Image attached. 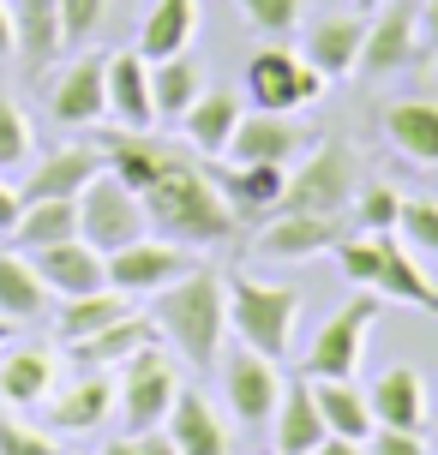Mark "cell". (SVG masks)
Listing matches in <instances>:
<instances>
[{
	"label": "cell",
	"mask_w": 438,
	"mask_h": 455,
	"mask_svg": "<svg viewBox=\"0 0 438 455\" xmlns=\"http://www.w3.org/2000/svg\"><path fill=\"white\" fill-rule=\"evenodd\" d=\"M61 378V354L48 341H6L0 347V402L6 408H43Z\"/></svg>",
	"instance_id": "4fadbf2b"
},
{
	"label": "cell",
	"mask_w": 438,
	"mask_h": 455,
	"mask_svg": "<svg viewBox=\"0 0 438 455\" xmlns=\"http://www.w3.org/2000/svg\"><path fill=\"white\" fill-rule=\"evenodd\" d=\"M174 395H181V371H174V360L150 341V347H139L133 360L120 365L115 413H120L126 432H157L162 419H168V408H174Z\"/></svg>",
	"instance_id": "5b68a950"
},
{
	"label": "cell",
	"mask_w": 438,
	"mask_h": 455,
	"mask_svg": "<svg viewBox=\"0 0 438 455\" xmlns=\"http://www.w3.org/2000/svg\"><path fill=\"white\" fill-rule=\"evenodd\" d=\"M19 210H24L19 186H6V180H0V234H12V228H19Z\"/></svg>",
	"instance_id": "f6af8a7d"
},
{
	"label": "cell",
	"mask_w": 438,
	"mask_h": 455,
	"mask_svg": "<svg viewBox=\"0 0 438 455\" xmlns=\"http://www.w3.org/2000/svg\"><path fill=\"white\" fill-rule=\"evenodd\" d=\"M324 437H330V426H324V413H319L312 378L306 384H282V402L271 413V443H277V455H312Z\"/></svg>",
	"instance_id": "7402d4cb"
},
{
	"label": "cell",
	"mask_w": 438,
	"mask_h": 455,
	"mask_svg": "<svg viewBox=\"0 0 438 455\" xmlns=\"http://www.w3.org/2000/svg\"><path fill=\"white\" fill-rule=\"evenodd\" d=\"M385 138L396 156H409L415 168H438V102L433 96H409L385 108Z\"/></svg>",
	"instance_id": "484cf974"
},
{
	"label": "cell",
	"mask_w": 438,
	"mask_h": 455,
	"mask_svg": "<svg viewBox=\"0 0 438 455\" xmlns=\"http://www.w3.org/2000/svg\"><path fill=\"white\" fill-rule=\"evenodd\" d=\"M48 114L61 126H96L109 114V54H85L61 72V84L48 91Z\"/></svg>",
	"instance_id": "2e32d148"
},
{
	"label": "cell",
	"mask_w": 438,
	"mask_h": 455,
	"mask_svg": "<svg viewBox=\"0 0 438 455\" xmlns=\"http://www.w3.org/2000/svg\"><path fill=\"white\" fill-rule=\"evenodd\" d=\"M372 419L378 426H402V432H420L426 426V378L415 365H385L367 389Z\"/></svg>",
	"instance_id": "d4e9b609"
},
{
	"label": "cell",
	"mask_w": 438,
	"mask_h": 455,
	"mask_svg": "<svg viewBox=\"0 0 438 455\" xmlns=\"http://www.w3.org/2000/svg\"><path fill=\"white\" fill-rule=\"evenodd\" d=\"M109 114L133 132H150L157 126V96H150V60L139 48L126 54H109Z\"/></svg>",
	"instance_id": "44dd1931"
},
{
	"label": "cell",
	"mask_w": 438,
	"mask_h": 455,
	"mask_svg": "<svg viewBox=\"0 0 438 455\" xmlns=\"http://www.w3.org/2000/svg\"><path fill=\"white\" fill-rule=\"evenodd\" d=\"M223 395L240 426H271V413L282 402V378H277V360H264L253 347H240L234 360H223Z\"/></svg>",
	"instance_id": "7c38bea8"
},
{
	"label": "cell",
	"mask_w": 438,
	"mask_h": 455,
	"mask_svg": "<svg viewBox=\"0 0 438 455\" xmlns=\"http://www.w3.org/2000/svg\"><path fill=\"white\" fill-rule=\"evenodd\" d=\"M30 264H36V275H43V288L54 299H72V294H91V288H109V275H102V251L91 246V240H54V246H36L24 251Z\"/></svg>",
	"instance_id": "9a60e30c"
},
{
	"label": "cell",
	"mask_w": 438,
	"mask_h": 455,
	"mask_svg": "<svg viewBox=\"0 0 438 455\" xmlns=\"http://www.w3.org/2000/svg\"><path fill=\"white\" fill-rule=\"evenodd\" d=\"M396 228L409 234V246H415V251L438 258V198H402V216H396Z\"/></svg>",
	"instance_id": "74e56055"
},
{
	"label": "cell",
	"mask_w": 438,
	"mask_h": 455,
	"mask_svg": "<svg viewBox=\"0 0 438 455\" xmlns=\"http://www.w3.org/2000/svg\"><path fill=\"white\" fill-rule=\"evenodd\" d=\"M162 432H168V443L181 455H229V426H223V413L210 408L199 389H181V395H174Z\"/></svg>",
	"instance_id": "cb8c5ba5"
},
{
	"label": "cell",
	"mask_w": 438,
	"mask_h": 455,
	"mask_svg": "<svg viewBox=\"0 0 438 455\" xmlns=\"http://www.w3.org/2000/svg\"><path fill=\"white\" fill-rule=\"evenodd\" d=\"M295 318H300V288L229 275V330L240 336V347H253L264 360H282L288 341H295Z\"/></svg>",
	"instance_id": "3957f363"
},
{
	"label": "cell",
	"mask_w": 438,
	"mask_h": 455,
	"mask_svg": "<svg viewBox=\"0 0 438 455\" xmlns=\"http://www.w3.org/2000/svg\"><path fill=\"white\" fill-rule=\"evenodd\" d=\"M396 216H402L396 186H367V192H361V222H367V234H391Z\"/></svg>",
	"instance_id": "b9f144b4"
},
{
	"label": "cell",
	"mask_w": 438,
	"mask_h": 455,
	"mask_svg": "<svg viewBox=\"0 0 438 455\" xmlns=\"http://www.w3.org/2000/svg\"><path fill=\"white\" fill-rule=\"evenodd\" d=\"M102 168H109V162H102V150H91V144H67V150L30 156L24 162V180H19V198L24 204H36V198H78Z\"/></svg>",
	"instance_id": "8fae6325"
},
{
	"label": "cell",
	"mask_w": 438,
	"mask_h": 455,
	"mask_svg": "<svg viewBox=\"0 0 438 455\" xmlns=\"http://www.w3.org/2000/svg\"><path fill=\"white\" fill-rule=\"evenodd\" d=\"M102 162H109L115 180H126L139 192L150 234L174 240V246H223V240H234L240 216L216 192V180H210V168L199 162L192 144L181 150V144H168L157 132L120 126V132L102 138Z\"/></svg>",
	"instance_id": "6da1fadb"
},
{
	"label": "cell",
	"mask_w": 438,
	"mask_h": 455,
	"mask_svg": "<svg viewBox=\"0 0 438 455\" xmlns=\"http://www.w3.org/2000/svg\"><path fill=\"white\" fill-rule=\"evenodd\" d=\"M324 78L312 60H300L288 48H258L253 60H247V96H253V108L264 114H295L306 102H319L324 96Z\"/></svg>",
	"instance_id": "ba28073f"
},
{
	"label": "cell",
	"mask_w": 438,
	"mask_h": 455,
	"mask_svg": "<svg viewBox=\"0 0 438 455\" xmlns=\"http://www.w3.org/2000/svg\"><path fill=\"white\" fill-rule=\"evenodd\" d=\"M192 264H199L192 246H174V240H162V234H139L133 246H120V251L102 258V275H109V288H120V294H157L174 275H186Z\"/></svg>",
	"instance_id": "9c48e42d"
},
{
	"label": "cell",
	"mask_w": 438,
	"mask_h": 455,
	"mask_svg": "<svg viewBox=\"0 0 438 455\" xmlns=\"http://www.w3.org/2000/svg\"><path fill=\"white\" fill-rule=\"evenodd\" d=\"M361 6H372V0H361Z\"/></svg>",
	"instance_id": "f907efd6"
},
{
	"label": "cell",
	"mask_w": 438,
	"mask_h": 455,
	"mask_svg": "<svg viewBox=\"0 0 438 455\" xmlns=\"http://www.w3.org/2000/svg\"><path fill=\"white\" fill-rule=\"evenodd\" d=\"M48 299H54V294L43 288L36 264H30L19 246H0V318L30 323V318H43V312H48Z\"/></svg>",
	"instance_id": "1f68e13d"
},
{
	"label": "cell",
	"mask_w": 438,
	"mask_h": 455,
	"mask_svg": "<svg viewBox=\"0 0 438 455\" xmlns=\"http://www.w3.org/2000/svg\"><path fill=\"white\" fill-rule=\"evenodd\" d=\"M6 54H12V6L0 0V60H6Z\"/></svg>",
	"instance_id": "c3c4849f"
},
{
	"label": "cell",
	"mask_w": 438,
	"mask_h": 455,
	"mask_svg": "<svg viewBox=\"0 0 438 455\" xmlns=\"http://www.w3.org/2000/svg\"><path fill=\"white\" fill-rule=\"evenodd\" d=\"M361 186V156L348 150L343 138H324L312 144L300 168H288V186H282V204L277 210H312V216H337V210L354 198ZM271 210V216H277Z\"/></svg>",
	"instance_id": "277c9868"
},
{
	"label": "cell",
	"mask_w": 438,
	"mask_h": 455,
	"mask_svg": "<svg viewBox=\"0 0 438 455\" xmlns=\"http://www.w3.org/2000/svg\"><path fill=\"white\" fill-rule=\"evenodd\" d=\"M6 341H12V318H0V347H6Z\"/></svg>",
	"instance_id": "681fc988"
},
{
	"label": "cell",
	"mask_w": 438,
	"mask_h": 455,
	"mask_svg": "<svg viewBox=\"0 0 438 455\" xmlns=\"http://www.w3.org/2000/svg\"><path fill=\"white\" fill-rule=\"evenodd\" d=\"M150 341H157L150 312H126V318H115L109 330H96V336L78 341V347H72V360L85 365V371H109V365H126L139 347H150Z\"/></svg>",
	"instance_id": "f1b7e54d"
},
{
	"label": "cell",
	"mask_w": 438,
	"mask_h": 455,
	"mask_svg": "<svg viewBox=\"0 0 438 455\" xmlns=\"http://www.w3.org/2000/svg\"><path fill=\"white\" fill-rule=\"evenodd\" d=\"M420 36L438 48V0H420Z\"/></svg>",
	"instance_id": "7dc6e473"
},
{
	"label": "cell",
	"mask_w": 438,
	"mask_h": 455,
	"mask_svg": "<svg viewBox=\"0 0 438 455\" xmlns=\"http://www.w3.org/2000/svg\"><path fill=\"white\" fill-rule=\"evenodd\" d=\"M420 54V6L415 0H396L378 19H367V43H361V60L354 72L361 78H391Z\"/></svg>",
	"instance_id": "30bf717a"
},
{
	"label": "cell",
	"mask_w": 438,
	"mask_h": 455,
	"mask_svg": "<svg viewBox=\"0 0 438 455\" xmlns=\"http://www.w3.org/2000/svg\"><path fill=\"white\" fill-rule=\"evenodd\" d=\"M378 240L385 234H343L337 240V270L348 288H372L378 282Z\"/></svg>",
	"instance_id": "d590c367"
},
{
	"label": "cell",
	"mask_w": 438,
	"mask_h": 455,
	"mask_svg": "<svg viewBox=\"0 0 438 455\" xmlns=\"http://www.w3.org/2000/svg\"><path fill=\"white\" fill-rule=\"evenodd\" d=\"M12 48L24 60V78H43L54 67V54L67 48V36H61V0H19L12 6Z\"/></svg>",
	"instance_id": "ffe728a7"
},
{
	"label": "cell",
	"mask_w": 438,
	"mask_h": 455,
	"mask_svg": "<svg viewBox=\"0 0 438 455\" xmlns=\"http://www.w3.org/2000/svg\"><path fill=\"white\" fill-rule=\"evenodd\" d=\"M312 395H319V413L337 437H361V443L372 437L378 419H372V402L354 378H312Z\"/></svg>",
	"instance_id": "d6a6232c"
},
{
	"label": "cell",
	"mask_w": 438,
	"mask_h": 455,
	"mask_svg": "<svg viewBox=\"0 0 438 455\" xmlns=\"http://www.w3.org/2000/svg\"><path fill=\"white\" fill-rule=\"evenodd\" d=\"M240 96L234 91H205L192 108L181 114V132H186V144L199 150L205 162H216V156H229V138H234V126H240Z\"/></svg>",
	"instance_id": "4316f807"
},
{
	"label": "cell",
	"mask_w": 438,
	"mask_h": 455,
	"mask_svg": "<svg viewBox=\"0 0 438 455\" xmlns=\"http://www.w3.org/2000/svg\"><path fill=\"white\" fill-rule=\"evenodd\" d=\"M109 6H115V0H61V36H67V43H85L96 24L109 19Z\"/></svg>",
	"instance_id": "60d3db41"
},
{
	"label": "cell",
	"mask_w": 438,
	"mask_h": 455,
	"mask_svg": "<svg viewBox=\"0 0 438 455\" xmlns=\"http://www.w3.org/2000/svg\"><path fill=\"white\" fill-rule=\"evenodd\" d=\"M150 96H157V114L162 120H181L199 96H205V67L192 54H168V60H150Z\"/></svg>",
	"instance_id": "836d02e7"
},
{
	"label": "cell",
	"mask_w": 438,
	"mask_h": 455,
	"mask_svg": "<svg viewBox=\"0 0 438 455\" xmlns=\"http://www.w3.org/2000/svg\"><path fill=\"white\" fill-rule=\"evenodd\" d=\"M337 240H343V216L277 210L271 228L258 234V251H264V258H319V251H337Z\"/></svg>",
	"instance_id": "d6986e66"
},
{
	"label": "cell",
	"mask_w": 438,
	"mask_h": 455,
	"mask_svg": "<svg viewBox=\"0 0 438 455\" xmlns=\"http://www.w3.org/2000/svg\"><path fill=\"white\" fill-rule=\"evenodd\" d=\"M306 150H312L306 120L264 114V108L240 114V126H234V138H229V156H234V162H282V168H288V162L306 156Z\"/></svg>",
	"instance_id": "5bb4252c"
},
{
	"label": "cell",
	"mask_w": 438,
	"mask_h": 455,
	"mask_svg": "<svg viewBox=\"0 0 438 455\" xmlns=\"http://www.w3.org/2000/svg\"><path fill=\"white\" fill-rule=\"evenodd\" d=\"M378 312H385V299L372 294V288H361L354 299H343V306L324 318V330L312 336V347H306V378H354V365H361V354H367V336H372V323H378Z\"/></svg>",
	"instance_id": "8992f818"
},
{
	"label": "cell",
	"mask_w": 438,
	"mask_h": 455,
	"mask_svg": "<svg viewBox=\"0 0 438 455\" xmlns=\"http://www.w3.org/2000/svg\"><path fill=\"white\" fill-rule=\"evenodd\" d=\"M139 234H150L139 192H133L126 180H115V174L102 168V174H96V180L78 192V240H91V246L109 258V251L133 246Z\"/></svg>",
	"instance_id": "52a82bcc"
},
{
	"label": "cell",
	"mask_w": 438,
	"mask_h": 455,
	"mask_svg": "<svg viewBox=\"0 0 438 455\" xmlns=\"http://www.w3.org/2000/svg\"><path fill=\"white\" fill-rule=\"evenodd\" d=\"M192 36H199V0H157L139 24V54L168 60V54L192 48Z\"/></svg>",
	"instance_id": "4dcf8cb0"
},
{
	"label": "cell",
	"mask_w": 438,
	"mask_h": 455,
	"mask_svg": "<svg viewBox=\"0 0 438 455\" xmlns=\"http://www.w3.org/2000/svg\"><path fill=\"white\" fill-rule=\"evenodd\" d=\"M0 455H61V450H54L48 432L24 426V419H12V413H0Z\"/></svg>",
	"instance_id": "ab89813d"
},
{
	"label": "cell",
	"mask_w": 438,
	"mask_h": 455,
	"mask_svg": "<svg viewBox=\"0 0 438 455\" xmlns=\"http://www.w3.org/2000/svg\"><path fill=\"white\" fill-rule=\"evenodd\" d=\"M150 323L174 347V360L199 365V371L216 365L223 336H229V275L216 264H192L186 275H174L168 288L150 294Z\"/></svg>",
	"instance_id": "7a4b0ae2"
},
{
	"label": "cell",
	"mask_w": 438,
	"mask_h": 455,
	"mask_svg": "<svg viewBox=\"0 0 438 455\" xmlns=\"http://www.w3.org/2000/svg\"><path fill=\"white\" fill-rule=\"evenodd\" d=\"M312 455H367V443H361V437H337V432H330Z\"/></svg>",
	"instance_id": "bcb514c9"
},
{
	"label": "cell",
	"mask_w": 438,
	"mask_h": 455,
	"mask_svg": "<svg viewBox=\"0 0 438 455\" xmlns=\"http://www.w3.org/2000/svg\"><path fill=\"white\" fill-rule=\"evenodd\" d=\"M361 43H367V19L354 12H330L306 30V60L324 72V78H348L354 60H361Z\"/></svg>",
	"instance_id": "83f0119b"
},
{
	"label": "cell",
	"mask_w": 438,
	"mask_h": 455,
	"mask_svg": "<svg viewBox=\"0 0 438 455\" xmlns=\"http://www.w3.org/2000/svg\"><path fill=\"white\" fill-rule=\"evenodd\" d=\"M126 312H133V294H120V288L72 294V299H61V312H54V341H61V347H78L85 336L109 330V323L126 318Z\"/></svg>",
	"instance_id": "f546056e"
},
{
	"label": "cell",
	"mask_w": 438,
	"mask_h": 455,
	"mask_svg": "<svg viewBox=\"0 0 438 455\" xmlns=\"http://www.w3.org/2000/svg\"><path fill=\"white\" fill-rule=\"evenodd\" d=\"M36 156V144H30V120L12 96H0V168H24V162Z\"/></svg>",
	"instance_id": "8d00e7d4"
},
{
	"label": "cell",
	"mask_w": 438,
	"mask_h": 455,
	"mask_svg": "<svg viewBox=\"0 0 438 455\" xmlns=\"http://www.w3.org/2000/svg\"><path fill=\"white\" fill-rule=\"evenodd\" d=\"M72 234H78V198H36V204L19 210L12 246L36 251V246H54V240H72Z\"/></svg>",
	"instance_id": "e575fe53"
},
{
	"label": "cell",
	"mask_w": 438,
	"mask_h": 455,
	"mask_svg": "<svg viewBox=\"0 0 438 455\" xmlns=\"http://www.w3.org/2000/svg\"><path fill=\"white\" fill-rule=\"evenodd\" d=\"M102 455H181L174 443H168V432H120V437H109V450Z\"/></svg>",
	"instance_id": "7bdbcfd3"
},
{
	"label": "cell",
	"mask_w": 438,
	"mask_h": 455,
	"mask_svg": "<svg viewBox=\"0 0 438 455\" xmlns=\"http://www.w3.org/2000/svg\"><path fill=\"white\" fill-rule=\"evenodd\" d=\"M247 19H253V30H264V36H288V30H300V12H306V0H234Z\"/></svg>",
	"instance_id": "f35d334b"
},
{
	"label": "cell",
	"mask_w": 438,
	"mask_h": 455,
	"mask_svg": "<svg viewBox=\"0 0 438 455\" xmlns=\"http://www.w3.org/2000/svg\"><path fill=\"white\" fill-rule=\"evenodd\" d=\"M367 455H426V443H420V432H402V426H372Z\"/></svg>",
	"instance_id": "ee69618b"
},
{
	"label": "cell",
	"mask_w": 438,
	"mask_h": 455,
	"mask_svg": "<svg viewBox=\"0 0 438 455\" xmlns=\"http://www.w3.org/2000/svg\"><path fill=\"white\" fill-rule=\"evenodd\" d=\"M378 299H396V306H415V312H438V288L426 264H415V246H396L391 234L378 240V282H372Z\"/></svg>",
	"instance_id": "603a6c76"
},
{
	"label": "cell",
	"mask_w": 438,
	"mask_h": 455,
	"mask_svg": "<svg viewBox=\"0 0 438 455\" xmlns=\"http://www.w3.org/2000/svg\"><path fill=\"white\" fill-rule=\"evenodd\" d=\"M43 413H48V426L67 432V437L109 426V413H115V384H109V371H85L78 384H61L43 402Z\"/></svg>",
	"instance_id": "e0dca14e"
},
{
	"label": "cell",
	"mask_w": 438,
	"mask_h": 455,
	"mask_svg": "<svg viewBox=\"0 0 438 455\" xmlns=\"http://www.w3.org/2000/svg\"><path fill=\"white\" fill-rule=\"evenodd\" d=\"M210 180L229 198L234 216H271V210L282 204L288 168H282V162H223V168H210Z\"/></svg>",
	"instance_id": "ac0fdd59"
}]
</instances>
